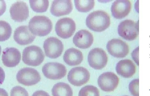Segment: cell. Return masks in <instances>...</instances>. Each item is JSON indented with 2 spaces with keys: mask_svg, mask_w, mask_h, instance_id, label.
<instances>
[{
  "mask_svg": "<svg viewBox=\"0 0 150 96\" xmlns=\"http://www.w3.org/2000/svg\"><path fill=\"white\" fill-rule=\"evenodd\" d=\"M88 64L95 70H101L105 67L108 61V57L105 52L100 48L92 49L88 53Z\"/></svg>",
  "mask_w": 150,
  "mask_h": 96,
  "instance_id": "7",
  "label": "cell"
},
{
  "mask_svg": "<svg viewBox=\"0 0 150 96\" xmlns=\"http://www.w3.org/2000/svg\"><path fill=\"white\" fill-rule=\"evenodd\" d=\"M11 96H29V95L25 88L18 86L12 88Z\"/></svg>",
  "mask_w": 150,
  "mask_h": 96,
  "instance_id": "27",
  "label": "cell"
},
{
  "mask_svg": "<svg viewBox=\"0 0 150 96\" xmlns=\"http://www.w3.org/2000/svg\"><path fill=\"white\" fill-rule=\"evenodd\" d=\"M21 58V53L18 49L14 48H7L3 51L2 60L5 66L8 68H13L18 65Z\"/></svg>",
  "mask_w": 150,
  "mask_h": 96,
  "instance_id": "15",
  "label": "cell"
},
{
  "mask_svg": "<svg viewBox=\"0 0 150 96\" xmlns=\"http://www.w3.org/2000/svg\"><path fill=\"white\" fill-rule=\"evenodd\" d=\"M52 94L53 96H73V92L68 84L60 82L54 85Z\"/></svg>",
  "mask_w": 150,
  "mask_h": 96,
  "instance_id": "21",
  "label": "cell"
},
{
  "mask_svg": "<svg viewBox=\"0 0 150 96\" xmlns=\"http://www.w3.org/2000/svg\"><path fill=\"white\" fill-rule=\"evenodd\" d=\"M42 71L45 77L52 80H58L64 77L67 70L63 64L56 62L46 63L42 68Z\"/></svg>",
  "mask_w": 150,
  "mask_h": 96,
  "instance_id": "6",
  "label": "cell"
},
{
  "mask_svg": "<svg viewBox=\"0 0 150 96\" xmlns=\"http://www.w3.org/2000/svg\"><path fill=\"white\" fill-rule=\"evenodd\" d=\"M90 77V73L86 68L77 67L70 70L68 73L67 79L71 85L80 87L88 82Z\"/></svg>",
  "mask_w": 150,
  "mask_h": 96,
  "instance_id": "9",
  "label": "cell"
},
{
  "mask_svg": "<svg viewBox=\"0 0 150 96\" xmlns=\"http://www.w3.org/2000/svg\"><path fill=\"white\" fill-rule=\"evenodd\" d=\"M107 48L110 55L116 58H124L129 52L128 45L119 39H113L108 41Z\"/></svg>",
  "mask_w": 150,
  "mask_h": 96,
  "instance_id": "12",
  "label": "cell"
},
{
  "mask_svg": "<svg viewBox=\"0 0 150 96\" xmlns=\"http://www.w3.org/2000/svg\"></svg>",
  "mask_w": 150,
  "mask_h": 96,
  "instance_id": "34",
  "label": "cell"
},
{
  "mask_svg": "<svg viewBox=\"0 0 150 96\" xmlns=\"http://www.w3.org/2000/svg\"><path fill=\"white\" fill-rule=\"evenodd\" d=\"M119 79L117 75L111 72L102 74L98 78V85L102 90L105 92L114 91L118 85Z\"/></svg>",
  "mask_w": 150,
  "mask_h": 96,
  "instance_id": "11",
  "label": "cell"
},
{
  "mask_svg": "<svg viewBox=\"0 0 150 96\" xmlns=\"http://www.w3.org/2000/svg\"><path fill=\"white\" fill-rule=\"evenodd\" d=\"M52 27L51 20L45 16H34L30 19L29 23V30L35 36H47L52 30Z\"/></svg>",
  "mask_w": 150,
  "mask_h": 96,
  "instance_id": "2",
  "label": "cell"
},
{
  "mask_svg": "<svg viewBox=\"0 0 150 96\" xmlns=\"http://www.w3.org/2000/svg\"><path fill=\"white\" fill-rule=\"evenodd\" d=\"M31 8L36 13H42L47 10L49 6V1L46 0L29 1Z\"/></svg>",
  "mask_w": 150,
  "mask_h": 96,
  "instance_id": "23",
  "label": "cell"
},
{
  "mask_svg": "<svg viewBox=\"0 0 150 96\" xmlns=\"http://www.w3.org/2000/svg\"><path fill=\"white\" fill-rule=\"evenodd\" d=\"M120 36L127 41L136 39L139 34V22H135L131 19L125 20L118 26Z\"/></svg>",
  "mask_w": 150,
  "mask_h": 96,
  "instance_id": "4",
  "label": "cell"
},
{
  "mask_svg": "<svg viewBox=\"0 0 150 96\" xmlns=\"http://www.w3.org/2000/svg\"><path fill=\"white\" fill-rule=\"evenodd\" d=\"M6 9V5L5 1H0V16L5 12Z\"/></svg>",
  "mask_w": 150,
  "mask_h": 96,
  "instance_id": "28",
  "label": "cell"
},
{
  "mask_svg": "<svg viewBox=\"0 0 150 96\" xmlns=\"http://www.w3.org/2000/svg\"><path fill=\"white\" fill-rule=\"evenodd\" d=\"M139 79H135L131 81L129 85V92L134 96H139Z\"/></svg>",
  "mask_w": 150,
  "mask_h": 96,
  "instance_id": "26",
  "label": "cell"
},
{
  "mask_svg": "<svg viewBox=\"0 0 150 96\" xmlns=\"http://www.w3.org/2000/svg\"><path fill=\"white\" fill-rule=\"evenodd\" d=\"M5 78V73L3 69L0 67V85L3 83Z\"/></svg>",
  "mask_w": 150,
  "mask_h": 96,
  "instance_id": "30",
  "label": "cell"
},
{
  "mask_svg": "<svg viewBox=\"0 0 150 96\" xmlns=\"http://www.w3.org/2000/svg\"><path fill=\"white\" fill-rule=\"evenodd\" d=\"M127 96V95H124V96Z\"/></svg>",
  "mask_w": 150,
  "mask_h": 96,
  "instance_id": "33",
  "label": "cell"
},
{
  "mask_svg": "<svg viewBox=\"0 0 150 96\" xmlns=\"http://www.w3.org/2000/svg\"><path fill=\"white\" fill-rule=\"evenodd\" d=\"M0 96H9L8 93L3 88H0Z\"/></svg>",
  "mask_w": 150,
  "mask_h": 96,
  "instance_id": "31",
  "label": "cell"
},
{
  "mask_svg": "<svg viewBox=\"0 0 150 96\" xmlns=\"http://www.w3.org/2000/svg\"><path fill=\"white\" fill-rule=\"evenodd\" d=\"M73 9L71 1H54L52 3L50 12L54 16L59 17L69 14Z\"/></svg>",
  "mask_w": 150,
  "mask_h": 96,
  "instance_id": "18",
  "label": "cell"
},
{
  "mask_svg": "<svg viewBox=\"0 0 150 96\" xmlns=\"http://www.w3.org/2000/svg\"><path fill=\"white\" fill-rule=\"evenodd\" d=\"M44 58L42 50L37 46L27 47L23 51L22 60L24 63L29 66H39L43 63Z\"/></svg>",
  "mask_w": 150,
  "mask_h": 96,
  "instance_id": "3",
  "label": "cell"
},
{
  "mask_svg": "<svg viewBox=\"0 0 150 96\" xmlns=\"http://www.w3.org/2000/svg\"><path fill=\"white\" fill-rule=\"evenodd\" d=\"M57 34L63 39L71 37L76 31L75 22L71 18H64L59 19L56 24Z\"/></svg>",
  "mask_w": 150,
  "mask_h": 96,
  "instance_id": "8",
  "label": "cell"
},
{
  "mask_svg": "<svg viewBox=\"0 0 150 96\" xmlns=\"http://www.w3.org/2000/svg\"><path fill=\"white\" fill-rule=\"evenodd\" d=\"M73 42L76 46L81 49L89 48L94 41L93 34L84 29L79 31L73 38Z\"/></svg>",
  "mask_w": 150,
  "mask_h": 96,
  "instance_id": "17",
  "label": "cell"
},
{
  "mask_svg": "<svg viewBox=\"0 0 150 96\" xmlns=\"http://www.w3.org/2000/svg\"><path fill=\"white\" fill-rule=\"evenodd\" d=\"M136 66L133 61L129 60H122L116 65L117 73L122 77L130 78L136 72Z\"/></svg>",
  "mask_w": 150,
  "mask_h": 96,
  "instance_id": "19",
  "label": "cell"
},
{
  "mask_svg": "<svg viewBox=\"0 0 150 96\" xmlns=\"http://www.w3.org/2000/svg\"><path fill=\"white\" fill-rule=\"evenodd\" d=\"M1 46H0V55H1Z\"/></svg>",
  "mask_w": 150,
  "mask_h": 96,
  "instance_id": "32",
  "label": "cell"
},
{
  "mask_svg": "<svg viewBox=\"0 0 150 96\" xmlns=\"http://www.w3.org/2000/svg\"><path fill=\"white\" fill-rule=\"evenodd\" d=\"M12 33V28L7 22L0 21V41H5L10 37Z\"/></svg>",
  "mask_w": 150,
  "mask_h": 96,
  "instance_id": "24",
  "label": "cell"
},
{
  "mask_svg": "<svg viewBox=\"0 0 150 96\" xmlns=\"http://www.w3.org/2000/svg\"><path fill=\"white\" fill-rule=\"evenodd\" d=\"M79 96H100V92L94 86L88 85L82 87L79 93Z\"/></svg>",
  "mask_w": 150,
  "mask_h": 96,
  "instance_id": "25",
  "label": "cell"
},
{
  "mask_svg": "<svg viewBox=\"0 0 150 96\" xmlns=\"http://www.w3.org/2000/svg\"><path fill=\"white\" fill-rule=\"evenodd\" d=\"M19 83L24 85L29 86L35 85L41 80V76L35 69L25 68L20 70L16 75Z\"/></svg>",
  "mask_w": 150,
  "mask_h": 96,
  "instance_id": "5",
  "label": "cell"
},
{
  "mask_svg": "<svg viewBox=\"0 0 150 96\" xmlns=\"http://www.w3.org/2000/svg\"><path fill=\"white\" fill-rule=\"evenodd\" d=\"M13 38L16 42L21 45H26L31 43L36 38L29 30L28 26H23L18 27L14 31Z\"/></svg>",
  "mask_w": 150,
  "mask_h": 96,
  "instance_id": "16",
  "label": "cell"
},
{
  "mask_svg": "<svg viewBox=\"0 0 150 96\" xmlns=\"http://www.w3.org/2000/svg\"><path fill=\"white\" fill-rule=\"evenodd\" d=\"M63 60L67 65L73 66L80 65L83 60L81 51L75 48H70L65 52Z\"/></svg>",
  "mask_w": 150,
  "mask_h": 96,
  "instance_id": "20",
  "label": "cell"
},
{
  "mask_svg": "<svg viewBox=\"0 0 150 96\" xmlns=\"http://www.w3.org/2000/svg\"><path fill=\"white\" fill-rule=\"evenodd\" d=\"M32 96H50L47 92L42 90H39L34 92Z\"/></svg>",
  "mask_w": 150,
  "mask_h": 96,
  "instance_id": "29",
  "label": "cell"
},
{
  "mask_svg": "<svg viewBox=\"0 0 150 96\" xmlns=\"http://www.w3.org/2000/svg\"><path fill=\"white\" fill-rule=\"evenodd\" d=\"M76 8L79 11L88 12L91 10L95 6L94 1L80 0L74 1Z\"/></svg>",
  "mask_w": 150,
  "mask_h": 96,
  "instance_id": "22",
  "label": "cell"
},
{
  "mask_svg": "<svg viewBox=\"0 0 150 96\" xmlns=\"http://www.w3.org/2000/svg\"><path fill=\"white\" fill-rule=\"evenodd\" d=\"M110 24L109 14L103 11L98 10L91 13L86 19V24L92 31L101 32L109 28Z\"/></svg>",
  "mask_w": 150,
  "mask_h": 96,
  "instance_id": "1",
  "label": "cell"
},
{
  "mask_svg": "<svg viewBox=\"0 0 150 96\" xmlns=\"http://www.w3.org/2000/svg\"><path fill=\"white\" fill-rule=\"evenodd\" d=\"M131 8V2L129 0H117L111 6L112 15L117 19L124 18L129 14Z\"/></svg>",
  "mask_w": 150,
  "mask_h": 96,
  "instance_id": "14",
  "label": "cell"
},
{
  "mask_svg": "<svg viewBox=\"0 0 150 96\" xmlns=\"http://www.w3.org/2000/svg\"><path fill=\"white\" fill-rule=\"evenodd\" d=\"M9 12L12 19L17 22L25 21L29 16L28 5L23 1H17L12 4Z\"/></svg>",
  "mask_w": 150,
  "mask_h": 96,
  "instance_id": "13",
  "label": "cell"
},
{
  "mask_svg": "<svg viewBox=\"0 0 150 96\" xmlns=\"http://www.w3.org/2000/svg\"><path fill=\"white\" fill-rule=\"evenodd\" d=\"M43 48L46 55L52 59L59 57L62 54L64 46L62 42L59 39L51 37L44 41Z\"/></svg>",
  "mask_w": 150,
  "mask_h": 96,
  "instance_id": "10",
  "label": "cell"
}]
</instances>
